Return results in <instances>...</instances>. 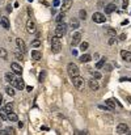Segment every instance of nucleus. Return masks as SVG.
<instances>
[{
	"instance_id": "f257e3e1",
	"label": "nucleus",
	"mask_w": 131,
	"mask_h": 135,
	"mask_svg": "<svg viewBox=\"0 0 131 135\" xmlns=\"http://www.w3.org/2000/svg\"><path fill=\"white\" fill-rule=\"evenodd\" d=\"M60 50H62V43H60V40L59 37H53V40H51V51H53L54 54H58L60 53Z\"/></svg>"
},
{
	"instance_id": "f03ea898",
	"label": "nucleus",
	"mask_w": 131,
	"mask_h": 135,
	"mask_svg": "<svg viewBox=\"0 0 131 135\" xmlns=\"http://www.w3.org/2000/svg\"><path fill=\"white\" fill-rule=\"evenodd\" d=\"M67 72H68L69 78H75V76H79V72H80V70H79L77 64L75 63H68V66H67Z\"/></svg>"
},
{
	"instance_id": "7ed1b4c3",
	"label": "nucleus",
	"mask_w": 131,
	"mask_h": 135,
	"mask_svg": "<svg viewBox=\"0 0 131 135\" xmlns=\"http://www.w3.org/2000/svg\"><path fill=\"white\" fill-rule=\"evenodd\" d=\"M67 34V25L64 24V22H59L58 26L55 28V36L56 37H64Z\"/></svg>"
},
{
	"instance_id": "20e7f679",
	"label": "nucleus",
	"mask_w": 131,
	"mask_h": 135,
	"mask_svg": "<svg viewBox=\"0 0 131 135\" xmlns=\"http://www.w3.org/2000/svg\"><path fill=\"white\" fill-rule=\"evenodd\" d=\"M72 83H73V87H75L76 89H83L84 88V79L80 78V76H75V78H72Z\"/></svg>"
},
{
	"instance_id": "39448f33",
	"label": "nucleus",
	"mask_w": 131,
	"mask_h": 135,
	"mask_svg": "<svg viewBox=\"0 0 131 135\" xmlns=\"http://www.w3.org/2000/svg\"><path fill=\"white\" fill-rule=\"evenodd\" d=\"M92 18H93V21L97 22V24H102V22H105V20H106L105 15H102L101 12H94L93 16H92Z\"/></svg>"
},
{
	"instance_id": "423d86ee",
	"label": "nucleus",
	"mask_w": 131,
	"mask_h": 135,
	"mask_svg": "<svg viewBox=\"0 0 131 135\" xmlns=\"http://www.w3.org/2000/svg\"><path fill=\"white\" fill-rule=\"evenodd\" d=\"M105 104H106V106L110 109V110H116V105H118L119 108H122V105L118 104L117 100H113V98H108L106 101H105Z\"/></svg>"
},
{
	"instance_id": "0eeeda50",
	"label": "nucleus",
	"mask_w": 131,
	"mask_h": 135,
	"mask_svg": "<svg viewBox=\"0 0 131 135\" xmlns=\"http://www.w3.org/2000/svg\"><path fill=\"white\" fill-rule=\"evenodd\" d=\"M129 133V126L126 123H119L117 126V134L119 135H123V134H127Z\"/></svg>"
},
{
	"instance_id": "6e6552de",
	"label": "nucleus",
	"mask_w": 131,
	"mask_h": 135,
	"mask_svg": "<svg viewBox=\"0 0 131 135\" xmlns=\"http://www.w3.org/2000/svg\"><path fill=\"white\" fill-rule=\"evenodd\" d=\"M81 42V33H79V32H76V33L72 34V46H77V45H80Z\"/></svg>"
},
{
	"instance_id": "1a4fd4ad",
	"label": "nucleus",
	"mask_w": 131,
	"mask_h": 135,
	"mask_svg": "<svg viewBox=\"0 0 131 135\" xmlns=\"http://www.w3.org/2000/svg\"><path fill=\"white\" fill-rule=\"evenodd\" d=\"M26 30L29 32V33H34V32L37 30L36 29V22H34L33 20H28V22H26Z\"/></svg>"
},
{
	"instance_id": "9d476101",
	"label": "nucleus",
	"mask_w": 131,
	"mask_h": 135,
	"mask_svg": "<svg viewBox=\"0 0 131 135\" xmlns=\"http://www.w3.org/2000/svg\"><path fill=\"white\" fill-rule=\"evenodd\" d=\"M104 8H105V13L110 15L117 9V5H116V3H109V4H108L106 7H104Z\"/></svg>"
},
{
	"instance_id": "9b49d317",
	"label": "nucleus",
	"mask_w": 131,
	"mask_h": 135,
	"mask_svg": "<svg viewBox=\"0 0 131 135\" xmlns=\"http://www.w3.org/2000/svg\"><path fill=\"white\" fill-rule=\"evenodd\" d=\"M11 68L13 70V72L16 73V75H21L22 73V68H21V66L18 63H16V62H13L11 64Z\"/></svg>"
},
{
	"instance_id": "f8f14e48",
	"label": "nucleus",
	"mask_w": 131,
	"mask_h": 135,
	"mask_svg": "<svg viewBox=\"0 0 131 135\" xmlns=\"http://www.w3.org/2000/svg\"><path fill=\"white\" fill-rule=\"evenodd\" d=\"M13 84L16 85V88H17V89H24L25 88V81H24V79H22V78L15 79V83H13Z\"/></svg>"
},
{
	"instance_id": "ddd939ff",
	"label": "nucleus",
	"mask_w": 131,
	"mask_h": 135,
	"mask_svg": "<svg viewBox=\"0 0 131 135\" xmlns=\"http://www.w3.org/2000/svg\"><path fill=\"white\" fill-rule=\"evenodd\" d=\"M16 43H17V47L20 49V51L22 54L26 51V45H25V42L21 40V38H17V40H16Z\"/></svg>"
},
{
	"instance_id": "4468645a",
	"label": "nucleus",
	"mask_w": 131,
	"mask_h": 135,
	"mask_svg": "<svg viewBox=\"0 0 131 135\" xmlns=\"http://www.w3.org/2000/svg\"><path fill=\"white\" fill-rule=\"evenodd\" d=\"M0 25H1V26L5 29V30H8V29L11 28V25H9V20H8V17L3 16V17L0 18Z\"/></svg>"
},
{
	"instance_id": "2eb2a0df",
	"label": "nucleus",
	"mask_w": 131,
	"mask_h": 135,
	"mask_svg": "<svg viewBox=\"0 0 131 135\" xmlns=\"http://www.w3.org/2000/svg\"><path fill=\"white\" fill-rule=\"evenodd\" d=\"M88 85H89V88H91V91H98V88H100L97 80H94V79L89 80V81H88Z\"/></svg>"
},
{
	"instance_id": "dca6fc26",
	"label": "nucleus",
	"mask_w": 131,
	"mask_h": 135,
	"mask_svg": "<svg viewBox=\"0 0 131 135\" xmlns=\"http://www.w3.org/2000/svg\"><path fill=\"white\" fill-rule=\"evenodd\" d=\"M72 7V0H63V7H62V12H67L69 11V8Z\"/></svg>"
},
{
	"instance_id": "f3484780",
	"label": "nucleus",
	"mask_w": 131,
	"mask_h": 135,
	"mask_svg": "<svg viewBox=\"0 0 131 135\" xmlns=\"http://www.w3.org/2000/svg\"><path fill=\"white\" fill-rule=\"evenodd\" d=\"M121 56H122V59L126 60V62H131V53H130V51L122 50V51H121Z\"/></svg>"
},
{
	"instance_id": "a211bd4d",
	"label": "nucleus",
	"mask_w": 131,
	"mask_h": 135,
	"mask_svg": "<svg viewBox=\"0 0 131 135\" xmlns=\"http://www.w3.org/2000/svg\"><path fill=\"white\" fill-rule=\"evenodd\" d=\"M31 58L34 60H41L42 59V53L39 50H31Z\"/></svg>"
},
{
	"instance_id": "6ab92c4d",
	"label": "nucleus",
	"mask_w": 131,
	"mask_h": 135,
	"mask_svg": "<svg viewBox=\"0 0 131 135\" xmlns=\"http://www.w3.org/2000/svg\"><path fill=\"white\" fill-rule=\"evenodd\" d=\"M4 78H5V81H7V83H11V84H13V83H15V75H13V73L7 72Z\"/></svg>"
},
{
	"instance_id": "aec40b11",
	"label": "nucleus",
	"mask_w": 131,
	"mask_h": 135,
	"mask_svg": "<svg viewBox=\"0 0 131 135\" xmlns=\"http://www.w3.org/2000/svg\"><path fill=\"white\" fill-rule=\"evenodd\" d=\"M79 59H80V62H81V63H88V62H91L92 56L89 55V54H83V55L79 58Z\"/></svg>"
},
{
	"instance_id": "412c9836",
	"label": "nucleus",
	"mask_w": 131,
	"mask_h": 135,
	"mask_svg": "<svg viewBox=\"0 0 131 135\" xmlns=\"http://www.w3.org/2000/svg\"><path fill=\"white\" fill-rule=\"evenodd\" d=\"M105 63H106V58H105V56H102L101 59L97 62V64H96V68H97V70H101L102 67L105 66Z\"/></svg>"
},
{
	"instance_id": "4be33fe9",
	"label": "nucleus",
	"mask_w": 131,
	"mask_h": 135,
	"mask_svg": "<svg viewBox=\"0 0 131 135\" xmlns=\"http://www.w3.org/2000/svg\"><path fill=\"white\" fill-rule=\"evenodd\" d=\"M69 26H71L72 30L77 29V28H79V20H76V18H72V20L69 21Z\"/></svg>"
},
{
	"instance_id": "5701e85b",
	"label": "nucleus",
	"mask_w": 131,
	"mask_h": 135,
	"mask_svg": "<svg viewBox=\"0 0 131 135\" xmlns=\"http://www.w3.org/2000/svg\"><path fill=\"white\" fill-rule=\"evenodd\" d=\"M18 119V117H17V114L13 113V111H11V113H8V121H11V122H17Z\"/></svg>"
},
{
	"instance_id": "b1692460",
	"label": "nucleus",
	"mask_w": 131,
	"mask_h": 135,
	"mask_svg": "<svg viewBox=\"0 0 131 135\" xmlns=\"http://www.w3.org/2000/svg\"><path fill=\"white\" fill-rule=\"evenodd\" d=\"M0 118H1L3 121H7L8 119V114H7V111H5L4 109H1V110H0Z\"/></svg>"
},
{
	"instance_id": "393cba45",
	"label": "nucleus",
	"mask_w": 131,
	"mask_h": 135,
	"mask_svg": "<svg viewBox=\"0 0 131 135\" xmlns=\"http://www.w3.org/2000/svg\"><path fill=\"white\" fill-rule=\"evenodd\" d=\"M55 20H56V22H58V24H59V22H63V20H64V12H60V13L56 16Z\"/></svg>"
},
{
	"instance_id": "a878e982",
	"label": "nucleus",
	"mask_w": 131,
	"mask_h": 135,
	"mask_svg": "<svg viewBox=\"0 0 131 135\" xmlns=\"http://www.w3.org/2000/svg\"><path fill=\"white\" fill-rule=\"evenodd\" d=\"M4 110L7 111V113H11V111H13V105H12L11 102H8V104L4 106Z\"/></svg>"
},
{
	"instance_id": "bb28decb",
	"label": "nucleus",
	"mask_w": 131,
	"mask_h": 135,
	"mask_svg": "<svg viewBox=\"0 0 131 135\" xmlns=\"http://www.w3.org/2000/svg\"><path fill=\"white\" fill-rule=\"evenodd\" d=\"M79 17H80L81 20H85V18H87V11L80 9V11H79Z\"/></svg>"
},
{
	"instance_id": "cd10ccee",
	"label": "nucleus",
	"mask_w": 131,
	"mask_h": 135,
	"mask_svg": "<svg viewBox=\"0 0 131 135\" xmlns=\"http://www.w3.org/2000/svg\"><path fill=\"white\" fill-rule=\"evenodd\" d=\"M0 56H1L3 59H7V56H8L7 50H5V49H3V47H0Z\"/></svg>"
},
{
	"instance_id": "c85d7f7f",
	"label": "nucleus",
	"mask_w": 131,
	"mask_h": 135,
	"mask_svg": "<svg viewBox=\"0 0 131 135\" xmlns=\"http://www.w3.org/2000/svg\"><path fill=\"white\" fill-rule=\"evenodd\" d=\"M106 33L109 34L110 37H116V29H113V28H108V29H106Z\"/></svg>"
},
{
	"instance_id": "c756f323",
	"label": "nucleus",
	"mask_w": 131,
	"mask_h": 135,
	"mask_svg": "<svg viewBox=\"0 0 131 135\" xmlns=\"http://www.w3.org/2000/svg\"><path fill=\"white\" fill-rule=\"evenodd\" d=\"M88 46H89L88 42H80V50H81V51L88 50Z\"/></svg>"
},
{
	"instance_id": "7c9ffc66",
	"label": "nucleus",
	"mask_w": 131,
	"mask_h": 135,
	"mask_svg": "<svg viewBox=\"0 0 131 135\" xmlns=\"http://www.w3.org/2000/svg\"><path fill=\"white\" fill-rule=\"evenodd\" d=\"M5 91H7V93L9 96H15V91H13V88H12V87H7V88H5Z\"/></svg>"
},
{
	"instance_id": "2f4dec72",
	"label": "nucleus",
	"mask_w": 131,
	"mask_h": 135,
	"mask_svg": "<svg viewBox=\"0 0 131 135\" xmlns=\"http://www.w3.org/2000/svg\"><path fill=\"white\" fill-rule=\"evenodd\" d=\"M41 46V41L39 40H34L31 42V47H39Z\"/></svg>"
},
{
	"instance_id": "473e14b6",
	"label": "nucleus",
	"mask_w": 131,
	"mask_h": 135,
	"mask_svg": "<svg viewBox=\"0 0 131 135\" xmlns=\"http://www.w3.org/2000/svg\"><path fill=\"white\" fill-rule=\"evenodd\" d=\"M5 131H7V134H11V135H15V128L13 127H11V126H8L7 128H5Z\"/></svg>"
},
{
	"instance_id": "72a5a7b5",
	"label": "nucleus",
	"mask_w": 131,
	"mask_h": 135,
	"mask_svg": "<svg viewBox=\"0 0 131 135\" xmlns=\"http://www.w3.org/2000/svg\"><path fill=\"white\" fill-rule=\"evenodd\" d=\"M104 119L108 122V123H111L113 122V117L111 115H104Z\"/></svg>"
},
{
	"instance_id": "f704fd0d",
	"label": "nucleus",
	"mask_w": 131,
	"mask_h": 135,
	"mask_svg": "<svg viewBox=\"0 0 131 135\" xmlns=\"http://www.w3.org/2000/svg\"><path fill=\"white\" fill-rule=\"evenodd\" d=\"M45 78H46V72H45V71H42V72L39 73V81L42 83L43 80H45Z\"/></svg>"
},
{
	"instance_id": "c9c22d12",
	"label": "nucleus",
	"mask_w": 131,
	"mask_h": 135,
	"mask_svg": "<svg viewBox=\"0 0 131 135\" xmlns=\"http://www.w3.org/2000/svg\"><path fill=\"white\" fill-rule=\"evenodd\" d=\"M93 76H94V79H96V80L101 79V73H100V72H93Z\"/></svg>"
},
{
	"instance_id": "e433bc0d",
	"label": "nucleus",
	"mask_w": 131,
	"mask_h": 135,
	"mask_svg": "<svg viewBox=\"0 0 131 135\" xmlns=\"http://www.w3.org/2000/svg\"><path fill=\"white\" fill-rule=\"evenodd\" d=\"M122 5H123V8L126 9L127 5H129V0H123V1H122Z\"/></svg>"
},
{
	"instance_id": "4c0bfd02",
	"label": "nucleus",
	"mask_w": 131,
	"mask_h": 135,
	"mask_svg": "<svg viewBox=\"0 0 131 135\" xmlns=\"http://www.w3.org/2000/svg\"><path fill=\"white\" fill-rule=\"evenodd\" d=\"M114 42H116V37H111L110 40H109V45H113Z\"/></svg>"
},
{
	"instance_id": "58836bf2",
	"label": "nucleus",
	"mask_w": 131,
	"mask_h": 135,
	"mask_svg": "<svg viewBox=\"0 0 131 135\" xmlns=\"http://www.w3.org/2000/svg\"><path fill=\"white\" fill-rule=\"evenodd\" d=\"M119 40H121V41H124V40H126V34L122 33V34L119 36Z\"/></svg>"
},
{
	"instance_id": "ea45409f",
	"label": "nucleus",
	"mask_w": 131,
	"mask_h": 135,
	"mask_svg": "<svg viewBox=\"0 0 131 135\" xmlns=\"http://www.w3.org/2000/svg\"><path fill=\"white\" fill-rule=\"evenodd\" d=\"M28 15H29V17H33V11L30 8H28Z\"/></svg>"
},
{
	"instance_id": "a19ab883",
	"label": "nucleus",
	"mask_w": 131,
	"mask_h": 135,
	"mask_svg": "<svg viewBox=\"0 0 131 135\" xmlns=\"http://www.w3.org/2000/svg\"><path fill=\"white\" fill-rule=\"evenodd\" d=\"M59 5V0H54V7H58Z\"/></svg>"
},
{
	"instance_id": "79ce46f5",
	"label": "nucleus",
	"mask_w": 131,
	"mask_h": 135,
	"mask_svg": "<svg viewBox=\"0 0 131 135\" xmlns=\"http://www.w3.org/2000/svg\"><path fill=\"white\" fill-rule=\"evenodd\" d=\"M15 58H17V59H22V55H20V54H15Z\"/></svg>"
},
{
	"instance_id": "37998d69",
	"label": "nucleus",
	"mask_w": 131,
	"mask_h": 135,
	"mask_svg": "<svg viewBox=\"0 0 131 135\" xmlns=\"http://www.w3.org/2000/svg\"><path fill=\"white\" fill-rule=\"evenodd\" d=\"M7 11H8V12H12V7H11V4H8V5H7Z\"/></svg>"
},
{
	"instance_id": "c03bdc74",
	"label": "nucleus",
	"mask_w": 131,
	"mask_h": 135,
	"mask_svg": "<svg viewBox=\"0 0 131 135\" xmlns=\"http://www.w3.org/2000/svg\"><path fill=\"white\" fill-rule=\"evenodd\" d=\"M18 127H20V128L24 127V123H22V122H18Z\"/></svg>"
},
{
	"instance_id": "a18cd8bd",
	"label": "nucleus",
	"mask_w": 131,
	"mask_h": 135,
	"mask_svg": "<svg viewBox=\"0 0 131 135\" xmlns=\"http://www.w3.org/2000/svg\"><path fill=\"white\" fill-rule=\"evenodd\" d=\"M26 89H28V91H29V92H31V91H33V88H31V87H26Z\"/></svg>"
},
{
	"instance_id": "49530a36",
	"label": "nucleus",
	"mask_w": 131,
	"mask_h": 135,
	"mask_svg": "<svg viewBox=\"0 0 131 135\" xmlns=\"http://www.w3.org/2000/svg\"><path fill=\"white\" fill-rule=\"evenodd\" d=\"M1 102H3V96L0 95V105H1Z\"/></svg>"
},
{
	"instance_id": "de8ad7c7",
	"label": "nucleus",
	"mask_w": 131,
	"mask_h": 135,
	"mask_svg": "<svg viewBox=\"0 0 131 135\" xmlns=\"http://www.w3.org/2000/svg\"><path fill=\"white\" fill-rule=\"evenodd\" d=\"M127 100L130 101V104H131V96H127Z\"/></svg>"
},
{
	"instance_id": "09e8293b",
	"label": "nucleus",
	"mask_w": 131,
	"mask_h": 135,
	"mask_svg": "<svg viewBox=\"0 0 131 135\" xmlns=\"http://www.w3.org/2000/svg\"><path fill=\"white\" fill-rule=\"evenodd\" d=\"M127 134H130V135H131V131H130V133H127Z\"/></svg>"
},
{
	"instance_id": "8fccbe9b",
	"label": "nucleus",
	"mask_w": 131,
	"mask_h": 135,
	"mask_svg": "<svg viewBox=\"0 0 131 135\" xmlns=\"http://www.w3.org/2000/svg\"><path fill=\"white\" fill-rule=\"evenodd\" d=\"M29 1H33V0H29Z\"/></svg>"
}]
</instances>
